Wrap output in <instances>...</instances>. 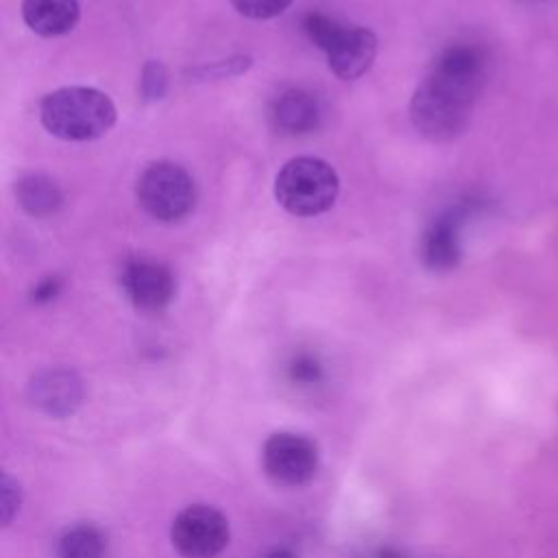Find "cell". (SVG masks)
<instances>
[{
	"mask_svg": "<svg viewBox=\"0 0 558 558\" xmlns=\"http://www.w3.org/2000/svg\"><path fill=\"white\" fill-rule=\"evenodd\" d=\"M484 70L486 59L477 46L456 44L442 50L410 100L414 129L434 142L460 135L471 118Z\"/></svg>",
	"mask_w": 558,
	"mask_h": 558,
	"instance_id": "cell-1",
	"label": "cell"
},
{
	"mask_svg": "<svg viewBox=\"0 0 558 558\" xmlns=\"http://www.w3.org/2000/svg\"><path fill=\"white\" fill-rule=\"evenodd\" d=\"M48 133L65 142H89L105 135L118 118L113 100L94 87H61L39 105Z\"/></svg>",
	"mask_w": 558,
	"mask_h": 558,
	"instance_id": "cell-2",
	"label": "cell"
},
{
	"mask_svg": "<svg viewBox=\"0 0 558 558\" xmlns=\"http://www.w3.org/2000/svg\"><path fill=\"white\" fill-rule=\"evenodd\" d=\"M340 181L336 170L318 157L290 159L275 179V198L294 216H318L338 196Z\"/></svg>",
	"mask_w": 558,
	"mask_h": 558,
	"instance_id": "cell-3",
	"label": "cell"
},
{
	"mask_svg": "<svg viewBox=\"0 0 558 558\" xmlns=\"http://www.w3.org/2000/svg\"><path fill=\"white\" fill-rule=\"evenodd\" d=\"M135 192L142 209L161 222L183 218L196 201L192 177L172 161L150 163L140 174Z\"/></svg>",
	"mask_w": 558,
	"mask_h": 558,
	"instance_id": "cell-4",
	"label": "cell"
},
{
	"mask_svg": "<svg viewBox=\"0 0 558 558\" xmlns=\"http://www.w3.org/2000/svg\"><path fill=\"white\" fill-rule=\"evenodd\" d=\"M170 538L183 558H214L229 543V521L211 506H190L172 521Z\"/></svg>",
	"mask_w": 558,
	"mask_h": 558,
	"instance_id": "cell-5",
	"label": "cell"
},
{
	"mask_svg": "<svg viewBox=\"0 0 558 558\" xmlns=\"http://www.w3.org/2000/svg\"><path fill=\"white\" fill-rule=\"evenodd\" d=\"M266 475L279 486L307 484L318 466L316 445L301 434H272L262 451Z\"/></svg>",
	"mask_w": 558,
	"mask_h": 558,
	"instance_id": "cell-6",
	"label": "cell"
},
{
	"mask_svg": "<svg viewBox=\"0 0 558 558\" xmlns=\"http://www.w3.org/2000/svg\"><path fill=\"white\" fill-rule=\"evenodd\" d=\"M120 281L131 303L146 314L161 312L174 296L170 268L148 257H131L122 268Z\"/></svg>",
	"mask_w": 558,
	"mask_h": 558,
	"instance_id": "cell-7",
	"label": "cell"
},
{
	"mask_svg": "<svg viewBox=\"0 0 558 558\" xmlns=\"http://www.w3.org/2000/svg\"><path fill=\"white\" fill-rule=\"evenodd\" d=\"M28 399L44 414L63 418L74 414L83 403V381L68 368L41 371L28 384Z\"/></svg>",
	"mask_w": 558,
	"mask_h": 558,
	"instance_id": "cell-8",
	"label": "cell"
},
{
	"mask_svg": "<svg viewBox=\"0 0 558 558\" xmlns=\"http://www.w3.org/2000/svg\"><path fill=\"white\" fill-rule=\"evenodd\" d=\"M325 52L338 78L355 81L371 70L377 54V37L364 26H342Z\"/></svg>",
	"mask_w": 558,
	"mask_h": 558,
	"instance_id": "cell-9",
	"label": "cell"
},
{
	"mask_svg": "<svg viewBox=\"0 0 558 558\" xmlns=\"http://www.w3.org/2000/svg\"><path fill=\"white\" fill-rule=\"evenodd\" d=\"M460 222L462 211L451 209L429 225L421 244V255L427 268L449 270L460 262Z\"/></svg>",
	"mask_w": 558,
	"mask_h": 558,
	"instance_id": "cell-10",
	"label": "cell"
},
{
	"mask_svg": "<svg viewBox=\"0 0 558 558\" xmlns=\"http://www.w3.org/2000/svg\"><path fill=\"white\" fill-rule=\"evenodd\" d=\"M270 118L279 131L288 135H303L318 126L320 107L310 92L292 87L277 96L270 109Z\"/></svg>",
	"mask_w": 558,
	"mask_h": 558,
	"instance_id": "cell-11",
	"label": "cell"
},
{
	"mask_svg": "<svg viewBox=\"0 0 558 558\" xmlns=\"http://www.w3.org/2000/svg\"><path fill=\"white\" fill-rule=\"evenodd\" d=\"M81 15L78 0H24L22 17L31 31L41 37L70 33Z\"/></svg>",
	"mask_w": 558,
	"mask_h": 558,
	"instance_id": "cell-12",
	"label": "cell"
},
{
	"mask_svg": "<svg viewBox=\"0 0 558 558\" xmlns=\"http://www.w3.org/2000/svg\"><path fill=\"white\" fill-rule=\"evenodd\" d=\"M15 196L20 207L35 218L52 216L63 203V194L59 185L41 172H31L20 177L15 183Z\"/></svg>",
	"mask_w": 558,
	"mask_h": 558,
	"instance_id": "cell-13",
	"label": "cell"
},
{
	"mask_svg": "<svg viewBox=\"0 0 558 558\" xmlns=\"http://www.w3.org/2000/svg\"><path fill=\"white\" fill-rule=\"evenodd\" d=\"M107 541L92 525H78L59 538V558H105Z\"/></svg>",
	"mask_w": 558,
	"mask_h": 558,
	"instance_id": "cell-14",
	"label": "cell"
},
{
	"mask_svg": "<svg viewBox=\"0 0 558 558\" xmlns=\"http://www.w3.org/2000/svg\"><path fill=\"white\" fill-rule=\"evenodd\" d=\"M303 28L307 33V37L320 48V50H327L331 46V41L336 39V35L340 33V24L333 22L331 17L323 15V13H307L303 17Z\"/></svg>",
	"mask_w": 558,
	"mask_h": 558,
	"instance_id": "cell-15",
	"label": "cell"
},
{
	"mask_svg": "<svg viewBox=\"0 0 558 558\" xmlns=\"http://www.w3.org/2000/svg\"><path fill=\"white\" fill-rule=\"evenodd\" d=\"M140 89H142V98L146 102H155V100L163 98V94L168 89V72L161 61H146V65L142 70V78H140Z\"/></svg>",
	"mask_w": 558,
	"mask_h": 558,
	"instance_id": "cell-16",
	"label": "cell"
},
{
	"mask_svg": "<svg viewBox=\"0 0 558 558\" xmlns=\"http://www.w3.org/2000/svg\"><path fill=\"white\" fill-rule=\"evenodd\" d=\"M292 0H231L238 13L251 20H270L283 13Z\"/></svg>",
	"mask_w": 558,
	"mask_h": 558,
	"instance_id": "cell-17",
	"label": "cell"
},
{
	"mask_svg": "<svg viewBox=\"0 0 558 558\" xmlns=\"http://www.w3.org/2000/svg\"><path fill=\"white\" fill-rule=\"evenodd\" d=\"M288 373H290L292 381L307 386V384H316L323 377V366L314 355L299 353V355L292 357V362L288 366Z\"/></svg>",
	"mask_w": 558,
	"mask_h": 558,
	"instance_id": "cell-18",
	"label": "cell"
},
{
	"mask_svg": "<svg viewBox=\"0 0 558 558\" xmlns=\"http://www.w3.org/2000/svg\"><path fill=\"white\" fill-rule=\"evenodd\" d=\"M20 504H22L20 484L13 477H9L7 473H2V480H0V519H2L4 525L11 523V519L17 514Z\"/></svg>",
	"mask_w": 558,
	"mask_h": 558,
	"instance_id": "cell-19",
	"label": "cell"
},
{
	"mask_svg": "<svg viewBox=\"0 0 558 558\" xmlns=\"http://www.w3.org/2000/svg\"><path fill=\"white\" fill-rule=\"evenodd\" d=\"M248 65H251L248 57H233V59L218 61L214 65H203L198 70H192V74L201 76V78H225V76H233V74L244 72Z\"/></svg>",
	"mask_w": 558,
	"mask_h": 558,
	"instance_id": "cell-20",
	"label": "cell"
},
{
	"mask_svg": "<svg viewBox=\"0 0 558 558\" xmlns=\"http://www.w3.org/2000/svg\"><path fill=\"white\" fill-rule=\"evenodd\" d=\"M59 292H61V279L54 275V277L41 279V281L33 288L31 299H33L35 303H50Z\"/></svg>",
	"mask_w": 558,
	"mask_h": 558,
	"instance_id": "cell-21",
	"label": "cell"
},
{
	"mask_svg": "<svg viewBox=\"0 0 558 558\" xmlns=\"http://www.w3.org/2000/svg\"><path fill=\"white\" fill-rule=\"evenodd\" d=\"M266 558H296L290 549H275V551H270Z\"/></svg>",
	"mask_w": 558,
	"mask_h": 558,
	"instance_id": "cell-22",
	"label": "cell"
}]
</instances>
